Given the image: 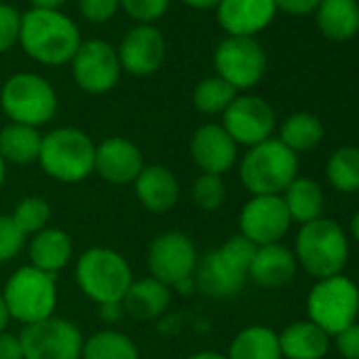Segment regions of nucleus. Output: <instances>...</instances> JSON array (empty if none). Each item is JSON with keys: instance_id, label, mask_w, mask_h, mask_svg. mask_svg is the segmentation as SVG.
<instances>
[{"instance_id": "1", "label": "nucleus", "mask_w": 359, "mask_h": 359, "mask_svg": "<svg viewBox=\"0 0 359 359\" xmlns=\"http://www.w3.org/2000/svg\"><path fill=\"white\" fill-rule=\"evenodd\" d=\"M81 43L79 26L62 11L30 9L22 15L20 45L43 66L70 64Z\"/></svg>"}, {"instance_id": "2", "label": "nucleus", "mask_w": 359, "mask_h": 359, "mask_svg": "<svg viewBox=\"0 0 359 359\" xmlns=\"http://www.w3.org/2000/svg\"><path fill=\"white\" fill-rule=\"evenodd\" d=\"M294 256L298 266L315 279L342 275L348 262L346 233L338 222L323 216L306 222L298 229Z\"/></svg>"}, {"instance_id": "3", "label": "nucleus", "mask_w": 359, "mask_h": 359, "mask_svg": "<svg viewBox=\"0 0 359 359\" xmlns=\"http://www.w3.org/2000/svg\"><path fill=\"white\" fill-rule=\"evenodd\" d=\"M256 245L243 235L231 237L218 250H212L199 258L193 275L195 287L210 298H229L239 294L248 281Z\"/></svg>"}, {"instance_id": "4", "label": "nucleus", "mask_w": 359, "mask_h": 359, "mask_svg": "<svg viewBox=\"0 0 359 359\" xmlns=\"http://www.w3.org/2000/svg\"><path fill=\"white\" fill-rule=\"evenodd\" d=\"M300 161L277 137H269L243 154L239 163V177L252 197L283 195V191L298 177Z\"/></svg>"}, {"instance_id": "5", "label": "nucleus", "mask_w": 359, "mask_h": 359, "mask_svg": "<svg viewBox=\"0 0 359 359\" xmlns=\"http://www.w3.org/2000/svg\"><path fill=\"white\" fill-rule=\"evenodd\" d=\"M39 163L57 182L76 184L93 173L95 144L76 127H60L43 135Z\"/></svg>"}, {"instance_id": "6", "label": "nucleus", "mask_w": 359, "mask_h": 359, "mask_svg": "<svg viewBox=\"0 0 359 359\" xmlns=\"http://www.w3.org/2000/svg\"><path fill=\"white\" fill-rule=\"evenodd\" d=\"M81 292L95 304L121 302L133 283V273L123 254L110 248H91L83 252L74 266Z\"/></svg>"}, {"instance_id": "7", "label": "nucleus", "mask_w": 359, "mask_h": 359, "mask_svg": "<svg viewBox=\"0 0 359 359\" xmlns=\"http://www.w3.org/2000/svg\"><path fill=\"white\" fill-rule=\"evenodd\" d=\"M0 108L11 123L39 129L55 116L57 93L47 79L34 72H18L0 89Z\"/></svg>"}, {"instance_id": "8", "label": "nucleus", "mask_w": 359, "mask_h": 359, "mask_svg": "<svg viewBox=\"0 0 359 359\" xmlns=\"http://www.w3.org/2000/svg\"><path fill=\"white\" fill-rule=\"evenodd\" d=\"M5 298L11 319L30 325L43 319L53 317L57 304V285L55 275L43 273L32 264L18 269L5 290L0 292Z\"/></svg>"}, {"instance_id": "9", "label": "nucleus", "mask_w": 359, "mask_h": 359, "mask_svg": "<svg viewBox=\"0 0 359 359\" xmlns=\"http://www.w3.org/2000/svg\"><path fill=\"white\" fill-rule=\"evenodd\" d=\"M309 321L319 325L330 338L357 321L359 287L346 275L317 279L306 296Z\"/></svg>"}, {"instance_id": "10", "label": "nucleus", "mask_w": 359, "mask_h": 359, "mask_svg": "<svg viewBox=\"0 0 359 359\" xmlns=\"http://www.w3.org/2000/svg\"><path fill=\"white\" fill-rule=\"evenodd\" d=\"M20 342L24 359H81L85 338L74 321L53 315L24 325Z\"/></svg>"}, {"instance_id": "11", "label": "nucleus", "mask_w": 359, "mask_h": 359, "mask_svg": "<svg viewBox=\"0 0 359 359\" xmlns=\"http://www.w3.org/2000/svg\"><path fill=\"white\" fill-rule=\"evenodd\" d=\"M216 76L226 81L237 91L256 87L266 72V53L256 39L226 36L214 53Z\"/></svg>"}, {"instance_id": "12", "label": "nucleus", "mask_w": 359, "mask_h": 359, "mask_svg": "<svg viewBox=\"0 0 359 359\" xmlns=\"http://www.w3.org/2000/svg\"><path fill=\"white\" fill-rule=\"evenodd\" d=\"M148 271L156 281L175 287L187 279H193L199 254L195 241L180 231H167L152 239L148 248Z\"/></svg>"}, {"instance_id": "13", "label": "nucleus", "mask_w": 359, "mask_h": 359, "mask_svg": "<svg viewBox=\"0 0 359 359\" xmlns=\"http://www.w3.org/2000/svg\"><path fill=\"white\" fill-rule=\"evenodd\" d=\"M72 76L85 93L102 95L116 87L121 79V62L116 49L102 41L91 39L81 43L72 57Z\"/></svg>"}, {"instance_id": "14", "label": "nucleus", "mask_w": 359, "mask_h": 359, "mask_svg": "<svg viewBox=\"0 0 359 359\" xmlns=\"http://www.w3.org/2000/svg\"><path fill=\"white\" fill-rule=\"evenodd\" d=\"M277 116L273 106L258 95H237L222 114V127L237 146H256L273 137Z\"/></svg>"}, {"instance_id": "15", "label": "nucleus", "mask_w": 359, "mask_h": 359, "mask_svg": "<svg viewBox=\"0 0 359 359\" xmlns=\"http://www.w3.org/2000/svg\"><path fill=\"white\" fill-rule=\"evenodd\" d=\"M290 226L292 218L285 210L281 195L252 197L239 214V235H243L256 248L281 243Z\"/></svg>"}, {"instance_id": "16", "label": "nucleus", "mask_w": 359, "mask_h": 359, "mask_svg": "<svg viewBox=\"0 0 359 359\" xmlns=\"http://www.w3.org/2000/svg\"><path fill=\"white\" fill-rule=\"evenodd\" d=\"M121 70L133 76H148L156 72L165 60V39L150 24H137L131 28L118 47Z\"/></svg>"}, {"instance_id": "17", "label": "nucleus", "mask_w": 359, "mask_h": 359, "mask_svg": "<svg viewBox=\"0 0 359 359\" xmlns=\"http://www.w3.org/2000/svg\"><path fill=\"white\" fill-rule=\"evenodd\" d=\"M144 169L142 150L127 137L112 135L95 146L93 171L110 184H133Z\"/></svg>"}, {"instance_id": "18", "label": "nucleus", "mask_w": 359, "mask_h": 359, "mask_svg": "<svg viewBox=\"0 0 359 359\" xmlns=\"http://www.w3.org/2000/svg\"><path fill=\"white\" fill-rule=\"evenodd\" d=\"M191 156L203 173L224 175L237 163V144L222 125L205 123L191 137Z\"/></svg>"}, {"instance_id": "19", "label": "nucleus", "mask_w": 359, "mask_h": 359, "mask_svg": "<svg viewBox=\"0 0 359 359\" xmlns=\"http://www.w3.org/2000/svg\"><path fill=\"white\" fill-rule=\"evenodd\" d=\"M216 15L229 36L254 39L271 26L277 15V7L275 0H222Z\"/></svg>"}, {"instance_id": "20", "label": "nucleus", "mask_w": 359, "mask_h": 359, "mask_svg": "<svg viewBox=\"0 0 359 359\" xmlns=\"http://www.w3.org/2000/svg\"><path fill=\"white\" fill-rule=\"evenodd\" d=\"M135 197L150 214H167L180 199L177 177L165 165H144L133 182Z\"/></svg>"}, {"instance_id": "21", "label": "nucleus", "mask_w": 359, "mask_h": 359, "mask_svg": "<svg viewBox=\"0 0 359 359\" xmlns=\"http://www.w3.org/2000/svg\"><path fill=\"white\" fill-rule=\"evenodd\" d=\"M298 271L296 256L290 248L283 243H271L256 248V254L252 258L248 277L266 290H277L287 285Z\"/></svg>"}, {"instance_id": "22", "label": "nucleus", "mask_w": 359, "mask_h": 359, "mask_svg": "<svg viewBox=\"0 0 359 359\" xmlns=\"http://www.w3.org/2000/svg\"><path fill=\"white\" fill-rule=\"evenodd\" d=\"M281 357L285 359H323L330 353L332 338L313 321H294L279 334Z\"/></svg>"}, {"instance_id": "23", "label": "nucleus", "mask_w": 359, "mask_h": 359, "mask_svg": "<svg viewBox=\"0 0 359 359\" xmlns=\"http://www.w3.org/2000/svg\"><path fill=\"white\" fill-rule=\"evenodd\" d=\"M171 302V287L156 281L154 277L137 279L129 285L125 298L121 300L123 311L140 321H152L161 317Z\"/></svg>"}, {"instance_id": "24", "label": "nucleus", "mask_w": 359, "mask_h": 359, "mask_svg": "<svg viewBox=\"0 0 359 359\" xmlns=\"http://www.w3.org/2000/svg\"><path fill=\"white\" fill-rule=\"evenodd\" d=\"M28 256L34 269L55 275L70 262L72 239L66 231L47 226L45 231L32 235L30 245H28Z\"/></svg>"}, {"instance_id": "25", "label": "nucleus", "mask_w": 359, "mask_h": 359, "mask_svg": "<svg viewBox=\"0 0 359 359\" xmlns=\"http://www.w3.org/2000/svg\"><path fill=\"white\" fill-rule=\"evenodd\" d=\"M315 15L317 26L327 41L342 43L359 32L357 0H321Z\"/></svg>"}, {"instance_id": "26", "label": "nucleus", "mask_w": 359, "mask_h": 359, "mask_svg": "<svg viewBox=\"0 0 359 359\" xmlns=\"http://www.w3.org/2000/svg\"><path fill=\"white\" fill-rule=\"evenodd\" d=\"M281 199L285 203L292 222H298L300 226L323 216V208H325L323 189L311 177L298 175L283 191Z\"/></svg>"}, {"instance_id": "27", "label": "nucleus", "mask_w": 359, "mask_h": 359, "mask_svg": "<svg viewBox=\"0 0 359 359\" xmlns=\"http://www.w3.org/2000/svg\"><path fill=\"white\" fill-rule=\"evenodd\" d=\"M226 359H283L279 334L266 325L243 327L233 338Z\"/></svg>"}, {"instance_id": "28", "label": "nucleus", "mask_w": 359, "mask_h": 359, "mask_svg": "<svg viewBox=\"0 0 359 359\" xmlns=\"http://www.w3.org/2000/svg\"><path fill=\"white\" fill-rule=\"evenodd\" d=\"M43 135L36 127L9 123L0 129V156L5 163L30 165L39 161Z\"/></svg>"}, {"instance_id": "29", "label": "nucleus", "mask_w": 359, "mask_h": 359, "mask_svg": "<svg viewBox=\"0 0 359 359\" xmlns=\"http://www.w3.org/2000/svg\"><path fill=\"white\" fill-rule=\"evenodd\" d=\"M323 123L319 116L311 112H294L290 114L279 129V142L290 148L294 154L309 152L317 148L323 140Z\"/></svg>"}, {"instance_id": "30", "label": "nucleus", "mask_w": 359, "mask_h": 359, "mask_svg": "<svg viewBox=\"0 0 359 359\" xmlns=\"http://www.w3.org/2000/svg\"><path fill=\"white\" fill-rule=\"evenodd\" d=\"M325 177L330 187L342 195L359 193V148L340 146L325 163Z\"/></svg>"}, {"instance_id": "31", "label": "nucleus", "mask_w": 359, "mask_h": 359, "mask_svg": "<svg viewBox=\"0 0 359 359\" xmlns=\"http://www.w3.org/2000/svg\"><path fill=\"white\" fill-rule=\"evenodd\" d=\"M81 359H140V351L127 334L100 330L85 340Z\"/></svg>"}, {"instance_id": "32", "label": "nucleus", "mask_w": 359, "mask_h": 359, "mask_svg": "<svg viewBox=\"0 0 359 359\" xmlns=\"http://www.w3.org/2000/svg\"><path fill=\"white\" fill-rule=\"evenodd\" d=\"M237 89H233L226 81H222L220 76H210L205 81H201L195 87L193 93V104L201 114H224V110L233 104V100L237 97Z\"/></svg>"}, {"instance_id": "33", "label": "nucleus", "mask_w": 359, "mask_h": 359, "mask_svg": "<svg viewBox=\"0 0 359 359\" xmlns=\"http://www.w3.org/2000/svg\"><path fill=\"white\" fill-rule=\"evenodd\" d=\"M11 218L15 220V224L20 226V231L26 237H32V235H36L49 226L51 205L43 197H26L15 205Z\"/></svg>"}, {"instance_id": "34", "label": "nucleus", "mask_w": 359, "mask_h": 359, "mask_svg": "<svg viewBox=\"0 0 359 359\" xmlns=\"http://www.w3.org/2000/svg\"><path fill=\"white\" fill-rule=\"evenodd\" d=\"M226 199V184L222 175L201 173L193 184V201L203 212H216Z\"/></svg>"}, {"instance_id": "35", "label": "nucleus", "mask_w": 359, "mask_h": 359, "mask_svg": "<svg viewBox=\"0 0 359 359\" xmlns=\"http://www.w3.org/2000/svg\"><path fill=\"white\" fill-rule=\"evenodd\" d=\"M26 235L11 216H0V264L11 262L26 245Z\"/></svg>"}, {"instance_id": "36", "label": "nucleus", "mask_w": 359, "mask_h": 359, "mask_svg": "<svg viewBox=\"0 0 359 359\" xmlns=\"http://www.w3.org/2000/svg\"><path fill=\"white\" fill-rule=\"evenodd\" d=\"M171 0H121V9L137 24H150L161 20Z\"/></svg>"}, {"instance_id": "37", "label": "nucleus", "mask_w": 359, "mask_h": 359, "mask_svg": "<svg viewBox=\"0 0 359 359\" xmlns=\"http://www.w3.org/2000/svg\"><path fill=\"white\" fill-rule=\"evenodd\" d=\"M20 11L7 3H0V53L11 51L20 43Z\"/></svg>"}, {"instance_id": "38", "label": "nucleus", "mask_w": 359, "mask_h": 359, "mask_svg": "<svg viewBox=\"0 0 359 359\" xmlns=\"http://www.w3.org/2000/svg\"><path fill=\"white\" fill-rule=\"evenodd\" d=\"M79 9L85 20L93 24H104L116 15L121 9V0H79Z\"/></svg>"}, {"instance_id": "39", "label": "nucleus", "mask_w": 359, "mask_h": 359, "mask_svg": "<svg viewBox=\"0 0 359 359\" xmlns=\"http://www.w3.org/2000/svg\"><path fill=\"white\" fill-rule=\"evenodd\" d=\"M334 338V346L342 359H359V323H351L348 327L340 330Z\"/></svg>"}, {"instance_id": "40", "label": "nucleus", "mask_w": 359, "mask_h": 359, "mask_svg": "<svg viewBox=\"0 0 359 359\" xmlns=\"http://www.w3.org/2000/svg\"><path fill=\"white\" fill-rule=\"evenodd\" d=\"M321 0H275L277 11H283L287 15H296V18H304L317 11Z\"/></svg>"}, {"instance_id": "41", "label": "nucleus", "mask_w": 359, "mask_h": 359, "mask_svg": "<svg viewBox=\"0 0 359 359\" xmlns=\"http://www.w3.org/2000/svg\"><path fill=\"white\" fill-rule=\"evenodd\" d=\"M0 359H24L20 336L11 332H0Z\"/></svg>"}, {"instance_id": "42", "label": "nucleus", "mask_w": 359, "mask_h": 359, "mask_svg": "<svg viewBox=\"0 0 359 359\" xmlns=\"http://www.w3.org/2000/svg\"><path fill=\"white\" fill-rule=\"evenodd\" d=\"M123 313H125V311H123V304H121V302L100 304V317H102L104 321H108V323H112V321L121 319V315H123Z\"/></svg>"}, {"instance_id": "43", "label": "nucleus", "mask_w": 359, "mask_h": 359, "mask_svg": "<svg viewBox=\"0 0 359 359\" xmlns=\"http://www.w3.org/2000/svg\"><path fill=\"white\" fill-rule=\"evenodd\" d=\"M66 0H30L32 9H47V11H60V7Z\"/></svg>"}, {"instance_id": "44", "label": "nucleus", "mask_w": 359, "mask_h": 359, "mask_svg": "<svg viewBox=\"0 0 359 359\" xmlns=\"http://www.w3.org/2000/svg\"><path fill=\"white\" fill-rule=\"evenodd\" d=\"M182 3L193 7V9L205 11V9H218V5L222 3V0H182Z\"/></svg>"}, {"instance_id": "45", "label": "nucleus", "mask_w": 359, "mask_h": 359, "mask_svg": "<svg viewBox=\"0 0 359 359\" xmlns=\"http://www.w3.org/2000/svg\"><path fill=\"white\" fill-rule=\"evenodd\" d=\"M9 319H11L9 309H7V304H5L3 294H0V332H5V327L9 325Z\"/></svg>"}, {"instance_id": "46", "label": "nucleus", "mask_w": 359, "mask_h": 359, "mask_svg": "<svg viewBox=\"0 0 359 359\" xmlns=\"http://www.w3.org/2000/svg\"><path fill=\"white\" fill-rule=\"evenodd\" d=\"M189 359H226V355H222L218 351H199V353L191 355Z\"/></svg>"}, {"instance_id": "47", "label": "nucleus", "mask_w": 359, "mask_h": 359, "mask_svg": "<svg viewBox=\"0 0 359 359\" xmlns=\"http://www.w3.org/2000/svg\"><path fill=\"white\" fill-rule=\"evenodd\" d=\"M351 237L359 243V210H357L355 216L351 218Z\"/></svg>"}, {"instance_id": "48", "label": "nucleus", "mask_w": 359, "mask_h": 359, "mask_svg": "<svg viewBox=\"0 0 359 359\" xmlns=\"http://www.w3.org/2000/svg\"><path fill=\"white\" fill-rule=\"evenodd\" d=\"M5 180H7V163H5L3 156H0V189H3Z\"/></svg>"}]
</instances>
